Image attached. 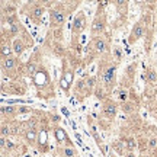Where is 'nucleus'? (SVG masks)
I'll list each match as a JSON object with an SVG mask.
<instances>
[{
	"label": "nucleus",
	"mask_w": 157,
	"mask_h": 157,
	"mask_svg": "<svg viewBox=\"0 0 157 157\" xmlns=\"http://www.w3.org/2000/svg\"><path fill=\"white\" fill-rule=\"evenodd\" d=\"M115 73H117V65L115 64H109L103 72V85L109 92L115 86Z\"/></svg>",
	"instance_id": "obj_1"
},
{
	"label": "nucleus",
	"mask_w": 157,
	"mask_h": 157,
	"mask_svg": "<svg viewBox=\"0 0 157 157\" xmlns=\"http://www.w3.org/2000/svg\"><path fill=\"white\" fill-rule=\"evenodd\" d=\"M105 28H106V19H105V15H100V12H99V15L93 19V22H92V33L100 37V35L103 33Z\"/></svg>",
	"instance_id": "obj_2"
},
{
	"label": "nucleus",
	"mask_w": 157,
	"mask_h": 157,
	"mask_svg": "<svg viewBox=\"0 0 157 157\" xmlns=\"http://www.w3.org/2000/svg\"><path fill=\"white\" fill-rule=\"evenodd\" d=\"M50 22L52 28H58L65 22V13L60 9H51L50 10Z\"/></svg>",
	"instance_id": "obj_3"
},
{
	"label": "nucleus",
	"mask_w": 157,
	"mask_h": 157,
	"mask_svg": "<svg viewBox=\"0 0 157 157\" xmlns=\"http://www.w3.org/2000/svg\"><path fill=\"white\" fill-rule=\"evenodd\" d=\"M86 26H87L86 16L82 12L77 13V16L74 18V22H73V33L74 35H80L86 29Z\"/></svg>",
	"instance_id": "obj_4"
},
{
	"label": "nucleus",
	"mask_w": 157,
	"mask_h": 157,
	"mask_svg": "<svg viewBox=\"0 0 157 157\" xmlns=\"http://www.w3.org/2000/svg\"><path fill=\"white\" fill-rule=\"evenodd\" d=\"M92 48L95 50L99 54H103V52L108 51V41L105 37H95L93 41H92Z\"/></svg>",
	"instance_id": "obj_5"
},
{
	"label": "nucleus",
	"mask_w": 157,
	"mask_h": 157,
	"mask_svg": "<svg viewBox=\"0 0 157 157\" xmlns=\"http://www.w3.org/2000/svg\"><path fill=\"white\" fill-rule=\"evenodd\" d=\"M144 32H145L144 25L141 22H137L135 25L132 26V31H131V33H130V44H134L135 41H138V39L144 35Z\"/></svg>",
	"instance_id": "obj_6"
},
{
	"label": "nucleus",
	"mask_w": 157,
	"mask_h": 157,
	"mask_svg": "<svg viewBox=\"0 0 157 157\" xmlns=\"http://www.w3.org/2000/svg\"><path fill=\"white\" fill-rule=\"evenodd\" d=\"M45 12V7L39 3H32L31 6H28V15L33 19H39Z\"/></svg>",
	"instance_id": "obj_7"
},
{
	"label": "nucleus",
	"mask_w": 157,
	"mask_h": 157,
	"mask_svg": "<svg viewBox=\"0 0 157 157\" xmlns=\"http://www.w3.org/2000/svg\"><path fill=\"white\" fill-rule=\"evenodd\" d=\"M103 115L106 118H115V115H117V112H118V106L113 102H111V100H106L103 103Z\"/></svg>",
	"instance_id": "obj_8"
},
{
	"label": "nucleus",
	"mask_w": 157,
	"mask_h": 157,
	"mask_svg": "<svg viewBox=\"0 0 157 157\" xmlns=\"http://www.w3.org/2000/svg\"><path fill=\"white\" fill-rule=\"evenodd\" d=\"M16 67V58L15 57H7V58L2 60V70L5 73H12Z\"/></svg>",
	"instance_id": "obj_9"
},
{
	"label": "nucleus",
	"mask_w": 157,
	"mask_h": 157,
	"mask_svg": "<svg viewBox=\"0 0 157 157\" xmlns=\"http://www.w3.org/2000/svg\"><path fill=\"white\" fill-rule=\"evenodd\" d=\"M12 50L16 55H20L22 52L25 51V44H23V41L20 38H15L12 42Z\"/></svg>",
	"instance_id": "obj_10"
},
{
	"label": "nucleus",
	"mask_w": 157,
	"mask_h": 157,
	"mask_svg": "<svg viewBox=\"0 0 157 157\" xmlns=\"http://www.w3.org/2000/svg\"><path fill=\"white\" fill-rule=\"evenodd\" d=\"M25 140L28 141L29 144H35L38 141V132L37 130H33V128H29V130H26L25 132Z\"/></svg>",
	"instance_id": "obj_11"
},
{
	"label": "nucleus",
	"mask_w": 157,
	"mask_h": 157,
	"mask_svg": "<svg viewBox=\"0 0 157 157\" xmlns=\"http://www.w3.org/2000/svg\"><path fill=\"white\" fill-rule=\"evenodd\" d=\"M2 118H10L16 113V108L15 106H2Z\"/></svg>",
	"instance_id": "obj_12"
},
{
	"label": "nucleus",
	"mask_w": 157,
	"mask_h": 157,
	"mask_svg": "<svg viewBox=\"0 0 157 157\" xmlns=\"http://www.w3.org/2000/svg\"><path fill=\"white\" fill-rule=\"evenodd\" d=\"M145 80L148 82V83H151V85H154V83H157V73L153 70V68H148L147 72H145Z\"/></svg>",
	"instance_id": "obj_13"
},
{
	"label": "nucleus",
	"mask_w": 157,
	"mask_h": 157,
	"mask_svg": "<svg viewBox=\"0 0 157 157\" xmlns=\"http://www.w3.org/2000/svg\"><path fill=\"white\" fill-rule=\"evenodd\" d=\"M0 52H2V58H7V57H12V45H9V44H2V50H0Z\"/></svg>",
	"instance_id": "obj_14"
},
{
	"label": "nucleus",
	"mask_w": 157,
	"mask_h": 157,
	"mask_svg": "<svg viewBox=\"0 0 157 157\" xmlns=\"http://www.w3.org/2000/svg\"><path fill=\"white\" fill-rule=\"evenodd\" d=\"M55 138H57L58 143H63L64 140H67V135H65V132L61 130V128H57V130H55Z\"/></svg>",
	"instance_id": "obj_15"
},
{
	"label": "nucleus",
	"mask_w": 157,
	"mask_h": 157,
	"mask_svg": "<svg viewBox=\"0 0 157 157\" xmlns=\"http://www.w3.org/2000/svg\"><path fill=\"white\" fill-rule=\"evenodd\" d=\"M125 144H127V148H128L130 151H132L134 148H135V147H137V141H135V138H132V137L127 138Z\"/></svg>",
	"instance_id": "obj_16"
},
{
	"label": "nucleus",
	"mask_w": 157,
	"mask_h": 157,
	"mask_svg": "<svg viewBox=\"0 0 157 157\" xmlns=\"http://www.w3.org/2000/svg\"><path fill=\"white\" fill-rule=\"evenodd\" d=\"M63 156L64 157H76V151L72 147H64L63 148Z\"/></svg>",
	"instance_id": "obj_17"
},
{
	"label": "nucleus",
	"mask_w": 157,
	"mask_h": 157,
	"mask_svg": "<svg viewBox=\"0 0 157 157\" xmlns=\"http://www.w3.org/2000/svg\"><path fill=\"white\" fill-rule=\"evenodd\" d=\"M112 148L117 151L118 154H124V147H122L121 141H115V143L112 144Z\"/></svg>",
	"instance_id": "obj_18"
},
{
	"label": "nucleus",
	"mask_w": 157,
	"mask_h": 157,
	"mask_svg": "<svg viewBox=\"0 0 157 157\" xmlns=\"http://www.w3.org/2000/svg\"><path fill=\"white\" fill-rule=\"evenodd\" d=\"M148 148H151V150H156L157 148V137H151L150 140H148Z\"/></svg>",
	"instance_id": "obj_19"
},
{
	"label": "nucleus",
	"mask_w": 157,
	"mask_h": 157,
	"mask_svg": "<svg viewBox=\"0 0 157 157\" xmlns=\"http://www.w3.org/2000/svg\"><path fill=\"white\" fill-rule=\"evenodd\" d=\"M12 131H10V127L9 125H2V137H7L9 134H10Z\"/></svg>",
	"instance_id": "obj_20"
},
{
	"label": "nucleus",
	"mask_w": 157,
	"mask_h": 157,
	"mask_svg": "<svg viewBox=\"0 0 157 157\" xmlns=\"http://www.w3.org/2000/svg\"><path fill=\"white\" fill-rule=\"evenodd\" d=\"M127 95H128V92H127V90H119V93H118V98L121 99V100H125V99H127Z\"/></svg>",
	"instance_id": "obj_21"
},
{
	"label": "nucleus",
	"mask_w": 157,
	"mask_h": 157,
	"mask_svg": "<svg viewBox=\"0 0 157 157\" xmlns=\"http://www.w3.org/2000/svg\"><path fill=\"white\" fill-rule=\"evenodd\" d=\"M33 73H35V65L28 64V74H33Z\"/></svg>",
	"instance_id": "obj_22"
},
{
	"label": "nucleus",
	"mask_w": 157,
	"mask_h": 157,
	"mask_svg": "<svg viewBox=\"0 0 157 157\" xmlns=\"http://www.w3.org/2000/svg\"><path fill=\"white\" fill-rule=\"evenodd\" d=\"M13 147H15V144L10 141V140H7V143H6V145H5V148H7V150H12Z\"/></svg>",
	"instance_id": "obj_23"
},
{
	"label": "nucleus",
	"mask_w": 157,
	"mask_h": 157,
	"mask_svg": "<svg viewBox=\"0 0 157 157\" xmlns=\"http://www.w3.org/2000/svg\"><path fill=\"white\" fill-rule=\"evenodd\" d=\"M113 52H115V55H117V60L121 58V50H119L118 47H115V48H113Z\"/></svg>",
	"instance_id": "obj_24"
},
{
	"label": "nucleus",
	"mask_w": 157,
	"mask_h": 157,
	"mask_svg": "<svg viewBox=\"0 0 157 157\" xmlns=\"http://www.w3.org/2000/svg\"><path fill=\"white\" fill-rule=\"evenodd\" d=\"M122 108H124V109H125L127 112H130V111H131V103H125L124 106H122Z\"/></svg>",
	"instance_id": "obj_25"
},
{
	"label": "nucleus",
	"mask_w": 157,
	"mask_h": 157,
	"mask_svg": "<svg viewBox=\"0 0 157 157\" xmlns=\"http://www.w3.org/2000/svg\"><path fill=\"white\" fill-rule=\"evenodd\" d=\"M140 157H151V156L148 154V153H145V151H144V153H141V154H140Z\"/></svg>",
	"instance_id": "obj_26"
},
{
	"label": "nucleus",
	"mask_w": 157,
	"mask_h": 157,
	"mask_svg": "<svg viewBox=\"0 0 157 157\" xmlns=\"http://www.w3.org/2000/svg\"><path fill=\"white\" fill-rule=\"evenodd\" d=\"M125 157H135V156H134V154L130 151V153H127V154H125Z\"/></svg>",
	"instance_id": "obj_27"
},
{
	"label": "nucleus",
	"mask_w": 157,
	"mask_h": 157,
	"mask_svg": "<svg viewBox=\"0 0 157 157\" xmlns=\"http://www.w3.org/2000/svg\"><path fill=\"white\" fill-rule=\"evenodd\" d=\"M154 153H156V157H157V148H156V150H154Z\"/></svg>",
	"instance_id": "obj_28"
}]
</instances>
